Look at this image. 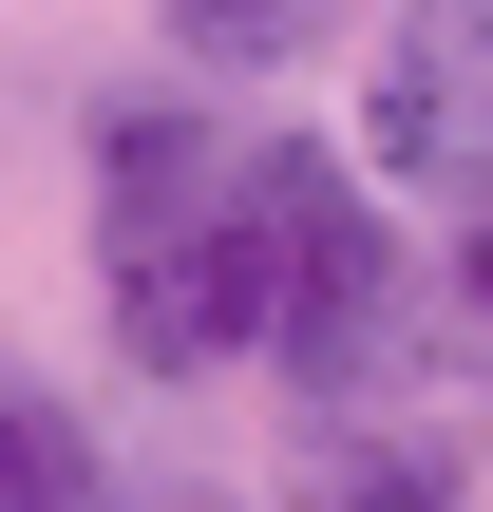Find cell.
I'll use <instances>...</instances> for the list:
<instances>
[{"mask_svg": "<svg viewBox=\"0 0 493 512\" xmlns=\"http://www.w3.org/2000/svg\"><path fill=\"white\" fill-rule=\"evenodd\" d=\"M95 266H114V342L152 380H209L228 342H266V304H247V152L190 95L95 114Z\"/></svg>", "mask_w": 493, "mask_h": 512, "instance_id": "6da1fadb", "label": "cell"}, {"mask_svg": "<svg viewBox=\"0 0 493 512\" xmlns=\"http://www.w3.org/2000/svg\"><path fill=\"white\" fill-rule=\"evenodd\" d=\"M247 304H266L285 380H380V342H399V247L323 133H247Z\"/></svg>", "mask_w": 493, "mask_h": 512, "instance_id": "7a4b0ae2", "label": "cell"}, {"mask_svg": "<svg viewBox=\"0 0 493 512\" xmlns=\"http://www.w3.org/2000/svg\"><path fill=\"white\" fill-rule=\"evenodd\" d=\"M361 171L380 190H437V209H493V0H399L380 19Z\"/></svg>", "mask_w": 493, "mask_h": 512, "instance_id": "3957f363", "label": "cell"}, {"mask_svg": "<svg viewBox=\"0 0 493 512\" xmlns=\"http://www.w3.org/2000/svg\"><path fill=\"white\" fill-rule=\"evenodd\" d=\"M0 512H114L95 437H76V399H57V380H19V361H0Z\"/></svg>", "mask_w": 493, "mask_h": 512, "instance_id": "277c9868", "label": "cell"}, {"mask_svg": "<svg viewBox=\"0 0 493 512\" xmlns=\"http://www.w3.org/2000/svg\"><path fill=\"white\" fill-rule=\"evenodd\" d=\"M323 512H456V475L399 437H323Z\"/></svg>", "mask_w": 493, "mask_h": 512, "instance_id": "5b68a950", "label": "cell"}, {"mask_svg": "<svg viewBox=\"0 0 493 512\" xmlns=\"http://www.w3.org/2000/svg\"><path fill=\"white\" fill-rule=\"evenodd\" d=\"M304 19H323V0H171L190 57H304Z\"/></svg>", "mask_w": 493, "mask_h": 512, "instance_id": "8992f818", "label": "cell"}, {"mask_svg": "<svg viewBox=\"0 0 493 512\" xmlns=\"http://www.w3.org/2000/svg\"><path fill=\"white\" fill-rule=\"evenodd\" d=\"M456 304H493V228H475V247H456Z\"/></svg>", "mask_w": 493, "mask_h": 512, "instance_id": "52a82bcc", "label": "cell"}]
</instances>
